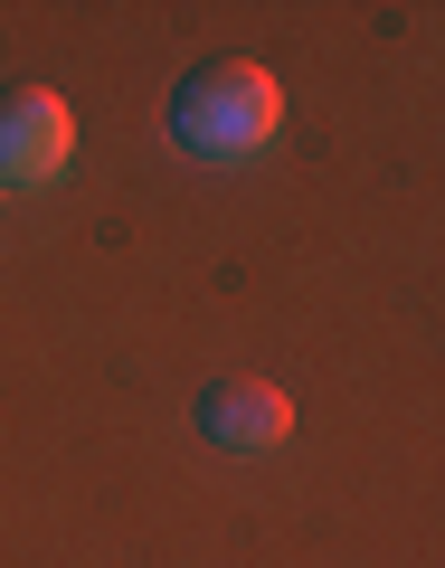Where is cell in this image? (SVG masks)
<instances>
[{
  "label": "cell",
  "mask_w": 445,
  "mask_h": 568,
  "mask_svg": "<svg viewBox=\"0 0 445 568\" xmlns=\"http://www.w3.org/2000/svg\"><path fill=\"white\" fill-rule=\"evenodd\" d=\"M77 152V114L48 85H10L0 95V181H58Z\"/></svg>",
  "instance_id": "cell-2"
},
{
  "label": "cell",
  "mask_w": 445,
  "mask_h": 568,
  "mask_svg": "<svg viewBox=\"0 0 445 568\" xmlns=\"http://www.w3.org/2000/svg\"><path fill=\"white\" fill-rule=\"evenodd\" d=\"M275 123H284V85L265 77L256 58H209V67H190L181 95H171V133H181L190 152H209V162L256 152Z\"/></svg>",
  "instance_id": "cell-1"
},
{
  "label": "cell",
  "mask_w": 445,
  "mask_h": 568,
  "mask_svg": "<svg viewBox=\"0 0 445 568\" xmlns=\"http://www.w3.org/2000/svg\"><path fill=\"white\" fill-rule=\"evenodd\" d=\"M200 426H209V446H275L284 426H294V407H284V388H265V379H219L200 398Z\"/></svg>",
  "instance_id": "cell-3"
}]
</instances>
